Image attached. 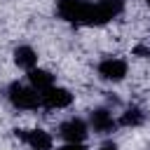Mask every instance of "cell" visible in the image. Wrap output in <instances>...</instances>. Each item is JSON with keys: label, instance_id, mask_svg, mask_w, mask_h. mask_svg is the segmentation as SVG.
Instances as JSON below:
<instances>
[{"label": "cell", "instance_id": "obj_7", "mask_svg": "<svg viewBox=\"0 0 150 150\" xmlns=\"http://www.w3.org/2000/svg\"><path fill=\"white\" fill-rule=\"evenodd\" d=\"M89 122H91V129H94L96 134H110V131H115V127H117V122L112 120V115H110L105 108L91 110Z\"/></svg>", "mask_w": 150, "mask_h": 150}, {"label": "cell", "instance_id": "obj_12", "mask_svg": "<svg viewBox=\"0 0 150 150\" xmlns=\"http://www.w3.org/2000/svg\"><path fill=\"white\" fill-rule=\"evenodd\" d=\"M101 150H117V145H115V143H103Z\"/></svg>", "mask_w": 150, "mask_h": 150}, {"label": "cell", "instance_id": "obj_13", "mask_svg": "<svg viewBox=\"0 0 150 150\" xmlns=\"http://www.w3.org/2000/svg\"><path fill=\"white\" fill-rule=\"evenodd\" d=\"M145 2H148V5H150V0H145Z\"/></svg>", "mask_w": 150, "mask_h": 150}, {"label": "cell", "instance_id": "obj_3", "mask_svg": "<svg viewBox=\"0 0 150 150\" xmlns=\"http://www.w3.org/2000/svg\"><path fill=\"white\" fill-rule=\"evenodd\" d=\"M14 136L33 150H52V136L42 129H14Z\"/></svg>", "mask_w": 150, "mask_h": 150}, {"label": "cell", "instance_id": "obj_11", "mask_svg": "<svg viewBox=\"0 0 150 150\" xmlns=\"http://www.w3.org/2000/svg\"><path fill=\"white\" fill-rule=\"evenodd\" d=\"M59 150H87L82 143H66L63 148H59Z\"/></svg>", "mask_w": 150, "mask_h": 150}, {"label": "cell", "instance_id": "obj_2", "mask_svg": "<svg viewBox=\"0 0 150 150\" xmlns=\"http://www.w3.org/2000/svg\"><path fill=\"white\" fill-rule=\"evenodd\" d=\"M7 96H9V103L14 108H19V110H35L38 105H42L38 89L26 87L21 82H12L9 89H7Z\"/></svg>", "mask_w": 150, "mask_h": 150}, {"label": "cell", "instance_id": "obj_1", "mask_svg": "<svg viewBox=\"0 0 150 150\" xmlns=\"http://www.w3.org/2000/svg\"><path fill=\"white\" fill-rule=\"evenodd\" d=\"M124 0H98V2H87V0H59L56 2V14L68 21V23H80V26H103L117 14H122Z\"/></svg>", "mask_w": 150, "mask_h": 150}, {"label": "cell", "instance_id": "obj_9", "mask_svg": "<svg viewBox=\"0 0 150 150\" xmlns=\"http://www.w3.org/2000/svg\"><path fill=\"white\" fill-rule=\"evenodd\" d=\"M28 80H30L33 89H38V91H45V89L54 87V75L47 73V70H40V68L28 70Z\"/></svg>", "mask_w": 150, "mask_h": 150}, {"label": "cell", "instance_id": "obj_6", "mask_svg": "<svg viewBox=\"0 0 150 150\" xmlns=\"http://www.w3.org/2000/svg\"><path fill=\"white\" fill-rule=\"evenodd\" d=\"M98 75L103 80H112V82H120L124 75H127V63L122 59H103L98 63Z\"/></svg>", "mask_w": 150, "mask_h": 150}, {"label": "cell", "instance_id": "obj_10", "mask_svg": "<svg viewBox=\"0 0 150 150\" xmlns=\"http://www.w3.org/2000/svg\"><path fill=\"white\" fill-rule=\"evenodd\" d=\"M143 120H145V115H143V110L141 108H129L124 115H122V124L124 127H138V124H143Z\"/></svg>", "mask_w": 150, "mask_h": 150}, {"label": "cell", "instance_id": "obj_4", "mask_svg": "<svg viewBox=\"0 0 150 150\" xmlns=\"http://www.w3.org/2000/svg\"><path fill=\"white\" fill-rule=\"evenodd\" d=\"M70 101H73V94L63 87H49V89L40 91V103L45 108H52V110L54 108H66V105H70Z\"/></svg>", "mask_w": 150, "mask_h": 150}, {"label": "cell", "instance_id": "obj_8", "mask_svg": "<svg viewBox=\"0 0 150 150\" xmlns=\"http://www.w3.org/2000/svg\"><path fill=\"white\" fill-rule=\"evenodd\" d=\"M14 63H16L19 68L33 70V68H35V63H38V54H35V49H33V47H28V45L16 47V49H14Z\"/></svg>", "mask_w": 150, "mask_h": 150}, {"label": "cell", "instance_id": "obj_5", "mask_svg": "<svg viewBox=\"0 0 150 150\" xmlns=\"http://www.w3.org/2000/svg\"><path fill=\"white\" fill-rule=\"evenodd\" d=\"M59 134L61 138H66L68 143H82L87 138V124L80 120V117H73V120H66L61 127H59Z\"/></svg>", "mask_w": 150, "mask_h": 150}]
</instances>
